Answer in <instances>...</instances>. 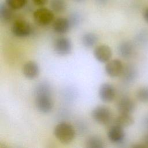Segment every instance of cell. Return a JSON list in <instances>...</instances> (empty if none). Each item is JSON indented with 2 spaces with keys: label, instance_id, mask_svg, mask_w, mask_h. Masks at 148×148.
I'll return each instance as SVG.
<instances>
[{
  "label": "cell",
  "instance_id": "1",
  "mask_svg": "<svg viewBox=\"0 0 148 148\" xmlns=\"http://www.w3.org/2000/svg\"><path fill=\"white\" fill-rule=\"evenodd\" d=\"M35 103L37 109L42 113H50L53 108L52 89L49 83L42 82L35 88Z\"/></svg>",
  "mask_w": 148,
  "mask_h": 148
},
{
  "label": "cell",
  "instance_id": "2",
  "mask_svg": "<svg viewBox=\"0 0 148 148\" xmlns=\"http://www.w3.org/2000/svg\"><path fill=\"white\" fill-rule=\"evenodd\" d=\"M54 135L60 142L68 144L75 139L76 132L71 124L63 121L59 123L54 127Z\"/></svg>",
  "mask_w": 148,
  "mask_h": 148
},
{
  "label": "cell",
  "instance_id": "3",
  "mask_svg": "<svg viewBox=\"0 0 148 148\" xmlns=\"http://www.w3.org/2000/svg\"><path fill=\"white\" fill-rule=\"evenodd\" d=\"M91 116L96 123L101 125L109 124L112 118L110 109L104 105H99L95 107L91 111Z\"/></svg>",
  "mask_w": 148,
  "mask_h": 148
},
{
  "label": "cell",
  "instance_id": "4",
  "mask_svg": "<svg viewBox=\"0 0 148 148\" xmlns=\"http://www.w3.org/2000/svg\"><path fill=\"white\" fill-rule=\"evenodd\" d=\"M11 31L15 36L23 38L29 36L32 32V28L28 22L23 19H18L12 24Z\"/></svg>",
  "mask_w": 148,
  "mask_h": 148
},
{
  "label": "cell",
  "instance_id": "5",
  "mask_svg": "<svg viewBox=\"0 0 148 148\" xmlns=\"http://www.w3.org/2000/svg\"><path fill=\"white\" fill-rule=\"evenodd\" d=\"M33 17L37 24L40 26H46L49 25L53 21L54 14L52 10L46 8H40L34 12Z\"/></svg>",
  "mask_w": 148,
  "mask_h": 148
},
{
  "label": "cell",
  "instance_id": "6",
  "mask_svg": "<svg viewBox=\"0 0 148 148\" xmlns=\"http://www.w3.org/2000/svg\"><path fill=\"white\" fill-rule=\"evenodd\" d=\"M53 49L54 52L57 54L61 56H67L72 51V42L67 37H59L54 40Z\"/></svg>",
  "mask_w": 148,
  "mask_h": 148
},
{
  "label": "cell",
  "instance_id": "7",
  "mask_svg": "<svg viewBox=\"0 0 148 148\" xmlns=\"http://www.w3.org/2000/svg\"><path fill=\"white\" fill-rule=\"evenodd\" d=\"M116 95V91L114 87L109 83H103L99 87V98L103 102H112L114 99Z\"/></svg>",
  "mask_w": 148,
  "mask_h": 148
},
{
  "label": "cell",
  "instance_id": "8",
  "mask_svg": "<svg viewBox=\"0 0 148 148\" xmlns=\"http://www.w3.org/2000/svg\"><path fill=\"white\" fill-rule=\"evenodd\" d=\"M123 69L124 65L119 59L110 60L106 63L105 66V71L106 75L113 78L121 76Z\"/></svg>",
  "mask_w": 148,
  "mask_h": 148
},
{
  "label": "cell",
  "instance_id": "9",
  "mask_svg": "<svg viewBox=\"0 0 148 148\" xmlns=\"http://www.w3.org/2000/svg\"><path fill=\"white\" fill-rule=\"evenodd\" d=\"M95 58L99 62L106 63L110 60L112 56V51L110 47L106 45L97 46L93 51Z\"/></svg>",
  "mask_w": 148,
  "mask_h": 148
},
{
  "label": "cell",
  "instance_id": "10",
  "mask_svg": "<svg viewBox=\"0 0 148 148\" xmlns=\"http://www.w3.org/2000/svg\"><path fill=\"white\" fill-rule=\"evenodd\" d=\"M108 139L113 143H121L124 139L125 134L124 128L114 124L108 130L107 133Z\"/></svg>",
  "mask_w": 148,
  "mask_h": 148
},
{
  "label": "cell",
  "instance_id": "11",
  "mask_svg": "<svg viewBox=\"0 0 148 148\" xmlns=\"http://www.w3.org/2000/svg\"><path fill=\"white\" fill-rule=\"evenodd\" d=\"M117 109L119 113L131 114L135 109V103L129 97H124L117 102Z\"/></svg>",
  "mask_w": 148,
  "mask_h": 148
},
{
  "label": "cell",
  "instance_id": "12",
  "mask_svg": "<svg viewBox=\"0 0 148 148\" xmlns=\"http://www.w3.org/2000/svg\"><path fill=\"white\" fill-rule=\"evenodd\" d=\"M24 76L28 79H34L37 77L40 72V69L38 64L34 61L26 62L22 68Z\"/></svg>",
  "mask_w": 148,
  "mask_h": 148
},
{
  "label": "cell",
  "instance_id": "13",
  "mask_svg": "<svg viewBox=\"0 0 148 148\" xmlns=\"http://www.w3.org/2000/svg\"><path fill=\"white\" fill-rule=\"evenodd\" d=\"M71 24L68 18L59 17L55 20L53 24L54 31L58 34H64L66 33L71 28Z\"/></svg>",
  "mask_w": 148,
  "mask_h": 148
},
{
  "label": "cell",
  "instance_id": "14",
  "mask_svg": "<svg viewBox=\"0 0 148 148\" xmlns=\"http://www.w3.org/2000/svg\"><path fill=\"white\" fill-rule=\"evenodd\" d=\"M138 70L136 66L132 64H127L124 66L121 74L123 81L127 83H131L134 82L138 76Z\"/></svg>",
  "mask_w": 148,
  "mask_h": 148
},
{
  "label": "cell",
  "instance_id": "15",
  "mask_svg": "<svg viewBox=\"0 0 148 148\" xmlns=\"http://www.w3.org/2000/svg\"><path fill=\"white\" fill-rule=\"evenodd\" d=\"M134 51V45L129 41L122 42L117 47V52L119 54L124 58H130L132 56Z\"/></svg>",
  "mask_w": 148,
  "mask_h": 148
},
{
  "label": "cell",
  "instance_id": "16",
  "mask_svg": "<svg viewBox=\"0 0 148 148\" xmlns=\"http://www.w3.org/2000/svg\"><path fill=\"white\" fill-rule=\"evenodd\" d=\"M98 37L93 32L84 33L81 38V42L83 46L87 49H91L94 47L97 43Z\"/></svg>",
  "mask_w": 148,
  "mask_h": 148
},
{
  "label": "cell",
  "instance_id": "17",
  "mask_svg": "<svg viewBox=\"0 0 148 148\" xmlns=\"http://www.w3.org/2000/svg\"><path fill=\"white\" fill-rule=\"evenodd\" d=\"M134 122V119L131 114L119 113V115L114 120V124L125 128L132 125Z\"/></svg>",
  "mask_w": 148,
  "mask_h": 148
},
{
  "label": "cell",
  "instance_id": "18",
  "mask_svg": "<svg viewBox=\"0 0 148 148\" xmlns=\"http://www.w3.org/2000/svg\"><path fill=\"white\" fill-rule=\"evenodd\" d=\"M86 146L88 148H103L105 147V142L98 136H91L86 140Z\"/></svg>",
  "mask_w": 148,
  "mask_h": 148
},
{
  "label": "cell",
  "instance_id": "19",
  "mask_svg": "<svg viewBox=\"0 0 148 148\" xmlns=\"http://www.w3.org/2000/svg\"><path fill=\"white\" fill-rule=\"evenodd\" d=\"M13 9L8 6L6 3L0 4V18L3 22L9 21L13 17Z\"/></svg>",
  "mask_w": 148,
  "mask_h": 148
},
{
  "label": "cell",
  "instance_id": "20",
  "mask_svg": "<svg viewBox=\"0 0 148 148\" xmlns=\"http://www.w3.org/2000/svg\"><path fill=\"white\" fill-rule=\"evenodd\" d=\"M50 7L53 12L61 13L66 9V3L65 0H51Z\"/></svg>",
  "mask_w": 148,
  "mask_h": 148
},
{
  "label": "cell",
  "instance_id": "21",
  "mask_svg": "<svg viewBox=\"0 0 148 148\" xmlns=\"http://www.w3.org/2000/svg\"><path fill=\"white\" fill-rule=\"evenodd\" d=\"M137 99L143 103L148 102V87L145 86L139 88L136 93Z\"/></svg>",
  "mask_w": 148,
  "mask_h": 148
},
{
  "label": "cell",
  "instance_id": "22",
  "mask_svg": "<svg viewBox=\"0 0 148 148\" xmlns=\"http://www.w3.org/2000/svg\"><path fill=\"white\" fill-rule=\"evenodd\" d=\"M5 3L13 10H18L25 5L27 0H5Z\"/></svg>",
  "mask_w": 148,
  "mask_h": 148
},
{
  "label": "cell",
  "instance_id": "23",
  "mask_svg": "<svg viewBox=\"0 0 148 148\" xmlns=\"http://www.w3.org/2000/svg\"><path fill=\"white\" fill-rule=\"evenodd\" d=\"M68 18L71 27L77 26L80 23V22L82 21L81 15L79 13H77V12H73V13H71L70 14L69 18Z\"/></svg>",
  "mask_w": 148,
  "mask_h": 148
},
{
  "label": "cell",
  "instance_id": "24",
  "mask_svg": "<svg viewBox=\"0 0 148 148\" xmlns=\"http://www.w3.org/2000/svg\"><path fill=\"white\" fill-rule=\"evenodd\" d=\"M147 37H148V36H147V34L146 33V31H142L141 32H140L138 35V36L136 37V39H138L139 42L143 43V42H144L143 41L145 39L146 40L147 39Z\"/></svg>",
  "mask_w": 148,
  "mask_h": 148
},
{
  "label": "cell",
  "instance_id": "25",
  "mask_svg": "<svg viewBox=\"0 0 148 148\" xmlns=\"http://www.w3.org/2000/svg\"><path fill=\"white\" fill-rule=\"evenodd\" d=\"M49 0H32L33 3L38 6H43L48 2Z\"/></svg>",
  "mask_w": 148,
  "mask_h": 148
},
{
  "label": "cell",
  "instance_id": "26",
  "mask_svg": "<svg viewBox=\"0 0 148 148\" xmlns=\"http://www.w3.org/2000/svg\"><path fill=\"white\" fill-rule=\"evenodd\" d=\"M143 126L148 130V114H147L143 119Z\"/></svg>",
  "mask_w": 148,
  "mask_h": 148
},
{
  "label": "cell",
  "instance_id": "27",
  "mask_svg": "<svg viewBox=\"0 0 148 148\" xmlns=\"http://www.w3.org/2000/svg\"><path fill=\"white\" fill-rule=\"evenodd\" d=\"M143 17L145 21L148 23V8L145 9L143 13Z\"/></svg>",
  "mask_w": 148,
  "mask_h": 148
},
{
  "label": "cell",
  "instance_id": "28",
  "mask_svg": "<svg viewBox=\"0 0 148 148\" xmlns=\"http://www.w3.org/2000/svg\"><path fill=\"white\" fill-rule=\"evenodd\" d=\"M143 144L146 146V147H148V132L144 135L143 138Z\"/></svg>",
  "mask_w": 148,
  "mask_h": 148
},
{
  "label": "cell",
  "instance_id": "29",
  "mask_svg": "<svg viewBox=\"0 0 148 148\" xmlns=\"http://www.w3.org/2000/svg\"><path fill=\"white\" fill-rule=\"evenodd\" d=\"M95 1L99 4L104 5L106 4L109 1V0H95Z\"/></svg>",
  "mask_w": 148,
  "mask_h": 148
},
{
  "label": "cell",
  "instance_id": "30",
  "mask_svg": "<svg viewBox=\"0 0 148 148\" xmlns=\"http://www.w3.org/2000/svg\"><path fill=\"white\" fill-rule=\"evenodd\" d=\"M77 1H80V0H77Z\"/></svg>",
  "mask_w": 148,
  "mask_h": 148
}]
</instances>
